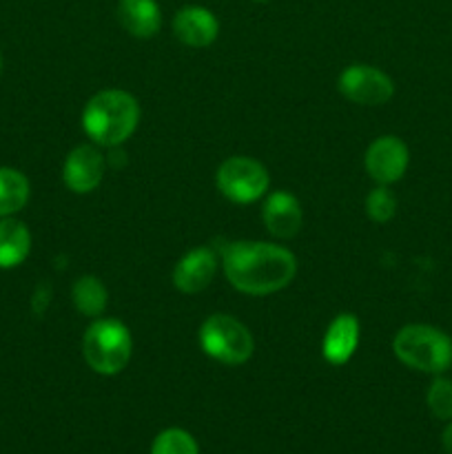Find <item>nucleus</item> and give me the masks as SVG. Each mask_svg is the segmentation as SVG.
Here are the masks:
<instances>
[{
  "label": "nucleus",
  "mask_w": 452,
  "mask_h": 454,
  "mask_svg": "<svg viewBox=\"0 0 452 454\" xmlns=\"http://www.w3.org/2000/svg\"><path fill=\"white\" fill-rule=\"evenodd\" d=\"M29 200V180L20 171L0 167V217H9L25 208Z\"/></svg>",
  "instance_id": "obj_17"
},
{
  "label": "nucleus",
  "mask_w": 452,
  "mask_h": 454,
  "mask_svg": "<svg viewBox=\"0 0 452 454\" xmlns=\"http://www.w3.org/2000/svg\"><path fill=\"white\" fill-rule=\"evenodd\" d=\"M226 279L246 295H270L292 282L297 260L288 248L266 242H233L222 253Z\"/></svg>",
  "instance_id": "obj_1"
},
{
  "label": "nucleus",
  "mask_w": 452,
  "mask_h": 454,
  "mask_svg": "<svg viewBox=\"0 0 452 454\" xmlns=\"http://www.w3.org/2000/svg\"><path fill=\"white\" fill-rule=\"evenodd\" d=\"M140 105L122 89H106L96 93L82 111V129L97 146L122 145L137 129Z\"/></svg>",
  "instance_id": "obj_2"
},
{
  "label": "nucleus",
  "mask_w": 452,
  "mask_h": 454,
  "mask_svg": "<svg viewBox=\"0 0 452 454\" xmlns=\"http://www.w3.org/2000/svg\"><path fill=\"white\" fill-rule=\"evenodd\" d=\"M173 34L186 47L202 49L215 43L217 34H220V22L213 16V12L198 7V4H191V7H182L175 13Z\"/></svg>",
  "instance_id": "obj_11"
},
{
  "label": "nucleus",
  "mask_w": 452,
  "mask_h": 454,
  "mask_svg": "<svg viewBox=\"0 0 452 454\" xmlns=\"http://www.w3.org/2000/svg\"><path fill=\"white\" fill-rule=\"evenodd\" d=\"M341 96L362 106L386 105L394 96V82L388 74L370 65H350L337 80Z\"/></svg>",
  "instance_id": "obj_7"
},
{
  "label": "nucleus",
  "mask_w": 452,
  "mask_h": 454,
  "mask_svg": "<svg viewBox=\"0 0 452 454\" xmlns=\"http://www.w3.org/2000/svg\"><path fill=\"white\" fill-rule=\"evenodd\" d=\"M257 3H266V0H257Z\"/></svg>",
  "instance_id": "obj_23"
},
{
  "label": "nucleus",
  "mask_w": 452,
  "mask_h": 454,
  "mask_svg": "<svg viewBox=\"0 0 452 454\" xmlns=\"http://www.w3.org/2000/svg\"><path fill=\"white\" fill-rule=\"evenodd\" d=\"M393 350L403 366L441 375L452 366V340L428 324H408L394 335Z\"/></svg>",
  "instance_id": "obj_3"
},
{
  "label": "nucleus",
  "mask_w": 452,
  "mask_h": 454,
  "mask_svg": "<svg viewBox=\"0 0 452 454\" xmlns=\"http://www.w3.org/2000/svg\"><path fill=\"white\" fill-rule=\"evenodd\" d=\"M217 189L226 200L235 204H253L261 200L269 191V171L257 160L246 155H233L224 160L217 168Z\"/></svg>",
  "instance_id": "obj_6"
},
{
  "label": "nucleus",
  "mask_w": 452,
  "mask_h": 454,
  "mask_svg": "<svg viewBox=\"0 0 452 454\" xmlns=\"http://www.w3.org/2000/svg\"><path fill=\"white\" fill-rule=\"evenodd\" d=\"M71 300H74L75 310L84 317H97L105 313L106 301H109V293H106L105 284L93 275H82L75 279L74 288H71Z\"/></svg>",
  "instance_id": "obj_16"
},
{
  "label": "nucleus",
  "mask_w": 452,
  "mask_h": 454,
  "mask_svg": "<svg viewBox=\"0 0 452 454\" xmlns=\"http://www.w3.org/2000/svg\"><path fill=\"white\" fill-rule=\"evenodd\" d=\"M441 443L446 454H452V421L446 426V430L441 433Z\"/></svg>",
  "instance_id": "obj_21"
},
{
  "label": "nucleus",
  "mask_w": 452,
  "mask_h": 454,
  "mask_svg": "<svg viewBox=\"0 0 452 454\" xmlns=\"http://www.w3.org/2000/svg\"><path fill=\"white\" fill-rule=\"evenodd\" d=\"M199 346L208 357L224 366L246 364L255 350L251 331L242 322L224 313H215L204 319L199 328Z\"/></svg>",
  "instance_id": "obj_5"
},
{
  "label": "nucleus",
  "mask_w": 452,
  "mask_h": 454,
  "mask_svg": "<svg viewBox=\"0 0 452 454\" xmlns=\"http://www.w3.org/2000/svg\"><path fill=\"white\" fill-rule=\"evenodd\" d=\"M151 454H199L198 443L186 430L167 428L153 439Z\"/></svg>",
  "instance_id": "obj_18"
},
{
  "label": "nucleus",
  "mask_w": 452,
  "mask_h": 454,
  "mask_svg": "<svg viewBox=\"0 0 452 454\" xmlns=\"http://www.w3.org/2000/svg\"><path fill=\"white\" fill-rule=\"evenodd\" d=\"M397 213V198L388 186H377L366 198V215L377 224H386Z\"/></svg>",
  "instance_id": "obj_20"
},
{
  "label": "nucleus",
  "mask_w": 452,
  "mask_h": 454,
  "mask_svg": "<svg viewBox=\"0 0 452 454\" xmlns=\"http://www.w3.org/2000/svg\"><path fill=\"white\" fill-rule=\"evenodd\" d=\"M430 412L441 421H452V380L437 375L425 395Z\"/></svg>",
  "instance_id": "obj_19"
},
{
  "label": "nucleus",
  "mask_w": 452,
  "mask_h": 454,
  "mask_svg": "<svg viewBox=\"0 0 452 454\" xmlns=\"http://www.w3.org/2000/svg\"><path fill=\"white\" fill-rule=\"evenodd\" d=\"M0 69H3V56H0Z\"/></svg>",
  "instance_id": "obj_22"
},
{
  "label": "nucleus",
  "mask_w": 452,
  "mask_h": 454,
  "mask_svg": "<svg viewBox=\"0 0 452 454\" xmlns=\"http://www.w3.org/2000/svg\"><path fill=\"white\" fill-rule=\"evenodd\" d=\"M31 251V233L13 217L0 220V269H13L27 260Z\"/></svg>",
  "instance_id": "obj_15"
},
{
  "label": "nucleus",
  "mask_w": 452,
  "mask_h": 454,
  "mask_svg": "<svg viewBox=\"0 0 452 454\" xmlns=\"http://www.w3.org/2000/svg\"><path fill=\"white\" fill-rule=\"evenodd\" d=\"M408 162H410V153L403 140L397 136H381L368 146L366 151V171L377 184L388 186L394 184L403 177L406 173Z\"/></svg>",
  "instance_id": "obj_8"
},
{
  "label": "nucleus",
  "mask_w": 452,
  "mask_h": 454,
  "mask_svg": "<svg viewBox=\"0 0 452 454\" xmlns=\"http://www.w3.org/2000/svg\"><path fill=\"white\" fill-rule=\"evenodd\" d=\"M217 270V255L211 248H193L173 269V286L186 295L202 293L213 282Z\"/></svg>",
  "instance_id": "obj_10"
},
{
  "label": "nucleus",
  "mask_w": 452,
  "mask_h": 454,
  "mask_svg": "<svg viewBox=\"0 0 452 454\" xmlns=\"http://www.w3.org/2000/svg\"><path fill=\"white\" fill-rule=\"evenodd\" d=\"M359 319L350 313L337 315L328 326L322 341V355L331 366H344L350 362L359 346Z\"/></svg>",
  "instance_id": "obj_13"
},
{
  "label": "nucleus",
  "mask_w": 452,
  "mask_h": 454,
  "mask_svg": "<svg viewBox=\"0 0 452 454\" xmlns=\"http://www.w3.org/2000/svg\"><path fill=\"white\" fill-rule=\"evenodd\" d=\"M118 20L133 38H153L162 25V12L155 0H120Z\"/></svg>",
  "instance_id": "obj_14"
},
{
  "label": "nucleus",
  "mask_w": 452,
  "mask_h": 454,
  "mask_svg": "<svg viewBox=\"0 0 452 454\" xmlns=\"http://www.w3.org/2000/svg\"><path fill=\"white\" fill-rule=\"evenodd\" d=\"M133 353V337L118 319H97L82 337V357L97 375H118Z\"/></svg>",
  "instance_id": "obj_4"
},
{
  "label": "nucleus",
  "mask_w": 452,
  "mask_h": 454,
  "mask_svg": "<svg viewBox=\"0 0 452 454\" xmlns=\"http://www.w3.org/2000/svg\"><path fill=\"white\" fill-rule=\"evenodd\" d=\"M105 155L93 145H80L66 155L62 180L74 193H91L105 176Z\"/></svg>",
  "instance_id": "obj_9"
},
{
  "label": "nucleus",
  "mask_w": 452,
  "mask_h": 454,
  "mask_svg": "<svg viewBox=\"0 0 452 454\" xmlns=\"http://www.w3.org/2000/svg\"><path fill=\"white\" fill-rule=\"evenodd\" d=\"M261 220L266 231L279 239H291L301 229V207L300 200L288 191H275L266 198L261 208Z\"/></svg>",
  "instance_id": "obj_12"
}]
</instances>
